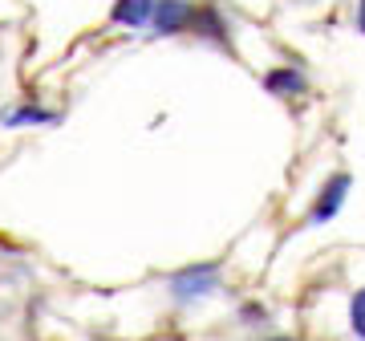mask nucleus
<instances>
[{"mask_svg":"<svg viewBox=\"0 0 365 341\" xmlns=\"http://www.w3.org/2000/svg\"><path fill=\"white\" fill-rule=\"evenodd\" d=\"M191 33L199 41H211V45H220V49H232V29L223 21V13L215 4H195V21H191Z\"/></svg>","mask_w":365,"mask_h":341,"instance_id":"423d86ee","label":"nucleus"},{"mask_svg":"<svg viewBox=\"0 0 365 341\" xmlns=\"http://www.w3.org/2000/svg\"><path fill=\"white\" fill-rule=\"evenodd\" d=\"M61 114L49 110L41 102H16V106H4L0 110V126L4 131H29V126H57Z\"/></svg>","mask_w":365,"mask_h":341,"instance_id":"20e7f679","label":"nucleus"},{"mask_svg":"<svg viewBox=\"0 0 365 341\" xmlns=\"http://www.w3.org/2000/svg\"><path fill=\"white\" fill-rule=\"evenodd\" d=\"M235 317H240L244 325H268V309H264L260 301H244Z\"/></svg>","mask_w":365,"mask_h":341,"instance_id":"1a4fd4ad","label":"nucleus"},{"mask_svg":"<svg viewBox=\"0 0 365 341\" xmlns=\"http://www.w3.org/2000/svg\"><path fill=\"white\" fill-rule=\"evenodd\" d=\"M150 16H155V0H114L110 25H118V29H150Z\"/></svg>","mask_w":365,"mask_h":341,"instance_id":"0eeeda50","label":"nucleus"},{"mask_svg":"<svg viewBox=\"0 0 365 341\" xmlns=\"http://www.w3.org/2000/svg\"><path fill=\"white\" fill-rule=\"evenodd\" d=\"M195 21V0H155L150 37H182Z\"/></svg>","mask_w":365,"mask_h":341,"instance_id":"7ed1b4c3","label":"nucleus"},{"mask_svg":"<svg viewBox=\"0 0 365 341\" xmlns=\"http://www.w3.org/2000/svg\"><path fill=\"white\" fill-rule=\"evenodd\" d=\"M252 341H300V337H288V333H264V337H252Z\"/></svg>","mask_w":365,"mask_h":341,"instance_id":"9d476101","label":"nucleus"},{"mask_svg":"<svg viewBox=\"0 0 365 341\" xmlns=\"http://www.w3.org/2000/svg\"><path fill=\"white\" fill-rule=\"evenodd\" d=\"M260 86L272 93V98L292 102V98H304V93H309V73H304V69H297V66H272L260 78Z\"/></svg>","mask_w":365,"mask_h":341,"instance_id":"39448f33","label":"nucleus"},{"mask_svg":"<svg viewBox=\"0 0 365 341\" xmlns=\"http://www.w3.org/2000/svg\"><path fill=\"white\" fill-rule=\"evenodd\" d=\"M349 191H353V175L349 170H333L325 179V187L317 191V199H313V208H309V223H329V220H337L341 215V208H345V199H349Z\"/></svg>","mask_w":365,"mask_h":341,"instance_id":"f03ea898","label":"nucleus"},{"mask_svg":"<svg viewBox=\"0 0 365 341\" xmlns=\"http://www.w3.org/2000/svg\"><path fill=\"white\" fill-rule=\"evenodd\" d=\"M223 289V273L215 260H203V264H187V268H179V273L167 276V292L175 305H199L207 301V297H215V292Z\"/></svg>","mask_w":365,"mask_h":341,"instance_id":"f257e3e1","label":"nucleus"},{"mask_svg":"<svg viewBox=\"0 0 365 341\" xmlns=\"http://www.w3.org/2000/svg\"><path fill=\"white\" fill-rule=\"evenodd\" d=\"M349 329L357 341H365V285L349 297Z\"/></svg>","mask_w":365,"mask_h":341,"instance_id":"6e6552de","label":"nucleus"},{"mask_svg":"<svg viewBox=\"0 0 365 341\" xmlns=\"http://www.w3.org/2000/svg\"><path fill=\"white\" fill-rule=\"evenodd\" d=\"M353 16H357V29L365 33V0H357V13H353Z\"/></svg>","mask_w":365,"mask_h":341,"instance_id":"9b49d317","label":"nucleus"}]
</instances>
